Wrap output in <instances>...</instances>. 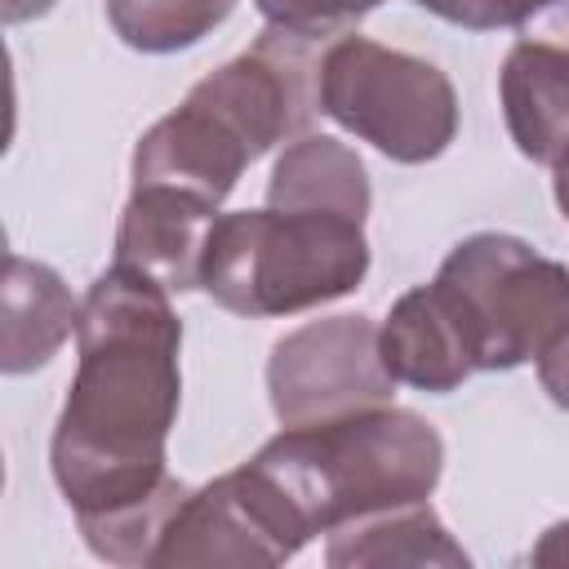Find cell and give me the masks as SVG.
I'll list each match as a JSON object with an SVG mask.
<instances>
[{
    "mask_svg": "<svg viewBox=\"0 0 569 569\" xmlns=\"http://www.w3.org/2000/svg\"><path fill=\"white\" fill-rule=\"evenodd\" d=\"M316 102L320 116L396 164H427L458 138L453 80L436 62L387 49L360 31H342L325 44Z\"/></svg>",
    "mask_w": 569,
    "mask_h": 569,
    "instance_id": "cell-5",
    "label": "cell"
},
{
    "mask_svg": "<svg viewBox=\"0 0 569 569\" xmlns=\"http://www.w3.org/2000/svg\"><path fill=\"white\" fill-rule=\"evenodd\" d=\"M551 191H556V204H560V213L569 222V147L551 160Z\"/></svg>",
    "mask_w": 569,
    "mask_h": 569,
    "instance_id": "cell-21",
    "label": "cell"
},
{
    "mask_svg": "<svg viewBox=\"0 0 569 569\" xmlns=\"http://www.w3.org/2000/svg\"><path fill=\"white\" fill-rule=\"evenodd\" d=\"M267 396L280 427H311L391 405L396 378L382 360L378 325L369 316H320L289 329L267 356Z\"/></svg>",
    "mask_w": 569,
    "mask_h": 569,
    "instance_id": "cell-7",
    "label": "cell"
},
{
    "mask_svg": "<svg viewBox=\"0 0 569 569\" xmlns=\"http://www.w3.org/2000/svg\"><path fill=\"white\" fill-rule=\"evenodd\" d=\"M218 222V209L173 191V187H133L116 227V262L160 280L169 293L200 289L204 244Z\"/></svg>",
    "mask_w": 569,
    "mask_h": 569,
    "instance_id": "cell-9",
    "label": "cell"
},
{
    "mask_svg": "<svg viewBox=\"0 0 569 569\" xmlns=\"http://www.w3.org/2000/svg\"><path fill=\"white\" fill-rule=\"evenodd\" d=\"M413 4L467 31L511 27L516 40H542L569 53V0H413Z\"/></svg>",
    "mask_w": 569,
    "mask_h": 569,
    "instance_id": "cell-16",
    "label": "cell"
},
{
    "mask_svg": "<svg viewBox=\"0 0 569 569\" xmlns=\"http://www.w3.org/2000/svg\"><path fill=\"white\" fill-rule=\"evenodd\" d=\"M431 284L485 373L538 360L569 329V267L507 231L458 240Z\"/></svg>",
    "mask_w": 569,
    "mask_h": 569,
    "instance_id": "cell-4",
    "label": "cell"
},
{
    "mask_svg": "<svg viewBox=\"0 0 569 569\" xmlns=\"http://www.w3.org/2000/svg\"><path fill=\"white\" fill-rule=\"evenodd\" d=\"M111 31L138 53H178L222 27L236 0H102Z\"/></svg>",
    "mask_w": 569,
    "mask_h": 569,
    "instance_id": "cell-15",
    "label": "cell"
},
{
    "mask_svg": "<svg viewBox=\"0 0 569 569\" xmlns=\"http://www.w3.org/2000/svg\"><path fill=\"white\" fill-rule=\"evenodd\" d=\"M325 565L333 569H387V565L467 569L471 556L449 538V529L427 502H405V507H387V511L329 529Z\"/></svg>",
    "mask_w": 569,
    "mask_h": 569,
    "instance_id": "cell-14",
    "label": "cell"
},
{
    "mask_svg": "<svg viewBox=\"0 0 569 569\" xmlns=\"http://www.w3.org/2000/svg\"><path fill=\"white\" fill-rule=\"evenodd\" d=\"M58 0H0V18L4 27H18V22H31V18H44Z\"/></svg>",
    "mask_w": 569,
    "mask_h": 569,
    "instance_id": "cell-20",
    "label": "cell"
},
{
    "mask_svg": "<svg viewBox=\"0 0 569 569\" xmlns=\"http://www.w3.org/2000/svg\"><path fill=\"white\" fill-rule=\"evenodd\" d=\"M378 347L396 382H409L431 396L458 391L476 373L458 320L449 316L436 284H418L391 302L387 320L378 325Z\"/></svg>",
    "mask_w": 569,
    "mask_h": 569,
    "instance_id": "cell-11",
    "label": "cell"
},
{
    "mask_svg": "<svg viewBox=\"0 0 569 569\" xmlns=\"http://www.w3.org/2000/svg\"><path fill=\"white\" fill-rule=\"evenodd\" d=\"M267 204L365 222L369 204H373L369 169L356 156V147L338 142L329 133H302L276 156L271 182H267Z\"/></svg>",
    "mask_w": 569,
    "mask_h": 569,
    "instance_id": "cell-13",
    "label": "cell"
},
{
    "mask_svg": "<svg viewBox=\"0 0 569 569\" xmlns=\"http://www.w3.org/2000/svg\"><path fill=\"white\" fill-rule=\"evenodd\" d=\"M316 533L302 525L284 489L249 458L236 471L191 489L182 507L169 516L156 560L160 569H187V565H284L293 560Z\"/></svg>",
    "mask_w": 569,
    "mask_h": 569,
    "instance_id": "cell-6",
    "label": "cell"
},
{
    "mask_svg": "<svg viewBox=\"0 0 569 569\" xmlns=\"http://www.w3.org/2000/svg\"><path fill=\"white\" fill-rule=\"evenodd\" d=\"M76 320L80 302L71 298L67 280L44 262L9 253L0 284V369L31 373L49 365L76 333Z\"/></svg>",
    "mask_w": 569,
    "mask_h": 569,
    "instance_id": "cell-12",
    "label": "cell"
},
{
    "mask_svg": "<svg viewBox=\"0 0 569 569\" xmlns=\"http://www.w3.org/2000/svg\"><path fill=\"white\" fill-rule=\"evenodd\" d=\"M533 565H569V520H556L529 551Z\"/></svg>",
    "mask_w": 569,
    "mask_h": 569,
    "instance_id": "cell-19",
    "label": "cell"
},
{
    "mask_svg": "<svg viewBox=\"0 0 569 569\" xmlns=\"http://www.w3.org/2000/svg\"><path fill=\"white\" fill-rule=\"evenodd\" d=\"M382 0H253V9L267 18V27H284V31H302V36H320V40L351 31V22H360Z\"/></svg>",
    "mask_w": 569,
    "mask_h": 569,
    "instance_id": "cell-17",
    "label": "cell"
},
{
    "mask_svg": "<svg viewBox=\"0 0 569 569\" xmlns=\"http://www.w3.org/2000/svg\"><path fill=\"white\" fill-rule=\"evenodd\" d=\"M253 164L249 147L191 93L160 116L133 147V187H173L204 204H222Z\"/></svg>",
    "mask_w": 569,
    "mask_h": 569,
    "instance_id": "cell-8",
    "label": "cell"
},
{
    "mask_svg": "<svg viewBox=\"0 0 569 569\" xmlns=\"http://www.w3.org/2000/svg\"><path fill=\"white\" fill-rule=\"evenodd\" d=\"M538 382L551 396V405H560L569 413V329L538 356Z\"/></svg>",
    "mask_w": 569,
    "mask_h": 569,
    "instance_id": "cell-18",
    "label": "cell"
},
{
    "mask_svg": "<svg viewBox=\"0 0 569 569\" xmlns=\"http://www.w3.org/2000/svg\"><path fill=\"white\" fill-rule=\"evenodd\" d=\"M365 271V222L267 204L218 213L204 244L200 289L222 311L271 320L356 293Z\"/></svg>",
    "mask_w": 569,
    "mask_h": 569,
    "instance_id": "cell-3",
    "label": "cell"
},
{
    "mask_svg": "<svg viewBox=\"0 0 569 569\" xmlns=\"http://www.w3.org/2000/svg\"><path fill=\"white\" fill-rule=\"evenodd\" d=\"M253 462L311 533H329L387 507L427 502L445 471V440L422 413L373 405L333 422L284 427Z\"/></svg>",
    "mask_w": 569,
    "mask_h": 569,
    "instance_id": "cell-2",
    "label": "cell"
},
{
    "mask_svg": "<svg viewBox=\"0 0 569 569\" xmlns=\"http://www.w3.org/2000/svg\"><path fill=\"white\" fill-rule=\"evenodd\" d=\"M498 102L516 151L551 164L569 147V53L542 40H516L498 71Z\"/></svg>",
    "mask_w": 569,
    "mask_h": 569,
    "instance_id": "cell-10",
    "label": "cell"
},
{
    "mask_svg": "<svg viewBox=\"0 0 569 569\" xmlns=\"http://www.w3.org/2000/svg\"><path fill=\"white\" fill-rule=\"evenodd\" d=\"M173 293L111 262L80 298L76 373L49 440L53 480L98 560L151 565L169 516L191 493L169 476L182 400V320Z\"/></svg>",
    "mask_w": 569,
    "mask_h": 569,
    "instance_id": "cell-1",
    "label": "cell"
}]
</instances>
